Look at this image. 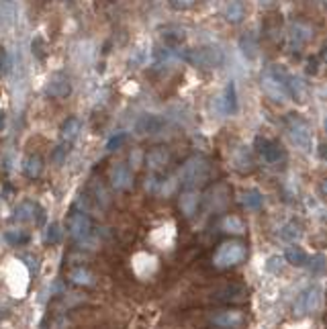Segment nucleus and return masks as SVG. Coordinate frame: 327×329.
Segmentation results:
<instances>
[{
	"mask_svg": "<svg viewBox=\"0 0 327 329\" xmlns=\"http://www.w3.org/2000/svg\"><path fill=\"white\" fill-rule=\"evenodd\" d=\"M209 176H211V166H209V161L205 157H190V159H186V163L178 172L180 184L184 188H197V186L205 184Z\"/></svg>",
	"mask_w": 327,
	"mask_h": 329,
	"instance_id": "1",
	"label": "nucleus"
},
{
	"mask_svg": "<svg viewBox=\"0 0 327 329\" xmlns=\"http://www.w3.org/2000/svg\"><path fill=\"white\" fill-rule=\"evenodd\" d=\"M284 125H286V131L290 135V141L298 149L309 151L311 145H313V133H311V127L307 125V121L296 117V115H286L284 117Z\"/></svg>",
	"mask_w": 327,
	"mask_h": 329,
	"instance_id": "2",
	"label": "nucleus"
},
{
	"mask_svg": "<svg viewBox=\"0 0 327 329\" xmlns=\"http://www.w3.org/2000/svg\"><path fill=\"white\" fill-rule=\"evenodd\" d=\"M68 233L76 243H88L92 239V221L84 211H74L70 213L68 221H66Z\"/></svg>",
	"mask_w": 327,
	"mask_h": 329,
	"instance_id": "3",
	"label": "nucleus"
},
{
	"mask_svg": "<svg viewBox=\"0 0 327 329\" xmlns=\"http://www.w3.org/2000/svg\"><path fill=\"white\" fill-rule=\"evenodd\" d=\"M246 245L241 241H225L221 243V248L215 252V266L219 268H231V266H237L246 260Z\"/></svg>",
	"mask_w": 327,
	"mask_h": 329,
	"instance_id": "4",
	"label": "nucleus"
},
{
	"mask_svg": "<svg viewBox=\"0 0 327 329\" xmlns=\"http://www.w3.org/2000/svg\"><path fill=\"white\" fill-rule=\"evenodd\" d=\"M186 60L197 68H219L225 56L217 45H203V47L190 49L186 53Z\"/></svg>",
	"mask_w": 327,
	"mask_h": 329,
	"instance_id": "5",
	"label": "nucleus"
},
{
	"mask_svg": "<svg viewBox=\"0 0 327 329\" xmlns=\"http://www.w3.org/2000/svg\"><path fill=\"white\" fill-rule=\"evenodd\" d=\"M319 303H321V288L315 286V284H313V286H307L305 290H301V294H298L296 300H294V313H296L298 317L309 315V313L317 311Z\"/></svg>",
	"mask_w": 327,
	"mask_h": 329,
	"instance_id": "6",
	"label": "nucleus"
},
{
	"mask_svg": "<svg viewBox=\"0 0 327 329\" xmlns=\"http://www.w3.org/2000/svg\"><path fill=\"white\" fill-rule=\"evenodd\" d=\"M43 217H45V213L39 207V203H35V201H23L15 209V215H13L15 221H19V223H33V225L43 223Z\"/></svg>",
	"mask_w": 327,
	"mask_h": 329,
	"instance_id": "7",
	"label": "nucleus"
},
{
	"mask_svg": "<svg viewBox=\"0 0 327 329\" xmlns=\"http://www.w3.org/2000/svg\"><path fill=\"white\" fill-rule=\"evenodd\" d=\"M108 180H111V186L115 190H127L133 184V172H131V168L127 166V163L117 161L115 166H111V170H108Z\"/></svg>",
	"mask_w": 327,
	"mask_h": 329,
	"instance_id": "8",
	"label": "nucleus"
},
{
	"mask_svg": "<svg viewBox=\"0 0 327 329\" xmlns=\"http://www.w3.org/2000/svg\"><path fill=\"white\" fill-rule=\"evenodd\" d=\"M45 94L51 96V98H66L72 94V82L66 74L62 72H56L49 76L47 84H45Z\"/></svg>",
	"mask_w": 327,
	"mask_h": 329,
	"instance_id": "9",
	"label": "nucleus"
},
{
	"mask_svg": "<svg viewBox=\"0 0 327 329\" xmlns=\"http://www.w3.org/2000/svg\"><path fill=\"white\" fill-rule=\"evenodd\" d=\"M243 319H246L243 313L237 309H225V311L211 315V323L219 329H237L243 323Z\"/></svg>",
	"mask_w": 327,
	"mask_h": 329,
	"instance_id": "10",
	"label": "nucleus"
},
{
	"mask_svg": "<svg viewBox=\"0 0 327 329\" xmlns=\"http://www.w3.org/2000/svg\"><path fill=\"white\" fill-rule=\"evenodd\" d=\"M164 125H166V121H164L159 115H153V113H145L141 115L137 121H135V133L137 135H155L164 129Z\"/></svg>",
	"mask_w": 327,
	"mask_h": 329,
	"instance_id": "11",
	"label": "nucleus"
},
{
	"mask_svg": "<svg viewBox=\"0 0 327 329\" xmlns=\"http://www.w3.org/2000/svg\"><path fill=\"white\" fill-rule=\"evenodd\" d=\"M256 151L268 163H278L282 159V149L278 147V143H274L266 137H256Z\"/></svg>",
	"mask_w": 327,
	"mask_h": 329,
	"instance_id": "12",
	"label": "nucleus"
},
{
	"mask_svg": "<svg viewBox=\"0 0 327 329\" xmlns=\"http://www.w3.org/2000/svg\"><path fill=\"white\" fill-rule=\"evenodd\" d=\"M262 90L272 98V100H278V102H282L284 98H286V86H284V82H280L276 76H272L270 72L262 78Z\"/></svg>",
	"mask_w": 327,
	"mask_h": 329,
	"instance_id": "13",
	"label": "nucleus"
},
{
	"mask_svg": "<svg viewBox=\"0 0 327 329\" xmlns=\"http://www.w3.org/2000/svg\"><path fill=\"white\" fill-rule=\"evenodd\" d=\"M17 3L15 0H0V27L5 31H11L17 25Z\"/></svg>",
	"mask_w": 327,
	"mask_h": 329,
	"instance_id": "14",
	"label": "nucleus"
},
{
	"mask_svg": "<svg viewBox=\"0 0 327 329\" xmlns=\"http://www.w3.org/2000/svg\"><path fill=\"white\" fill-rule=\"evenodd\" d=\"M159 39H161V43L166 47L176 49V47H180L186 41V33L180 27H166V29L159 31Z\"/></svg>",
	"mask_w": 327,
	"mask_h": 329,
	"instance_id": "15",
	"label": "nucleus"
},
{
	"mask_svg": "<svg viewBox=\"0 0 327 329\" xmlns=\"http://www.w3.org/2000/svg\"><path fill=\"white\" fill-rule=\"evenodd\" d=\"M284 86H286V94H290L294 100L303 102V100L307 98V86H305V82H303L298 76L288 74L286 80H284Z\"/></svg>",
	"mask_w": 327,
	"mask_h": 329,
	"instance_id": "16",
	"label": "nucleus"
},
{
	"mask_svg": "<svg viewBox=\"0 0 327 329\" xmlns=\"http://www.w3.org/2000/svg\"><path fill=\"white\" fill-rule=\"evenodd\" d=\"M311 29L309 27H305V25H301V23H296V25H292L290 27V33H288V45L290 47H301V45H305L309 39H311Z\"/></svg>",
	"mask_w": 327,
	"mask_h": 329,
	"instance_id": "17",
	"label": "nucleus"
},
{
	"mask_svg": "<svg viewBox=\"0 0 327 329\" xmlns=\"http://www.w3.org/2000/svg\"><path fill=\"white\" fill-rule=\"evenodd\" d=\"M239 51L246 60L254 62L258 58V39L252 35V33H243L239 37Z\"/></svg>",
	"mask_w": 327,
	"mask_h": 329,
	"instance_id": "18",
	"label": "nucleus"
},
{
	"mask_svg": "<svg viewBox=\"0 0 327 329\" xmlns=\"http://www.w3.org/2000/svg\"><path fill=\"white\" fill-rule=\"evenodd\" d=\"M41 172H43V159H41V155L33 153V155H27L23 159V174L27 178H37V176H41Z\"/></svg>",
	"mask_w": 327,
	"mask_h": 329,
	"instance_id": "19",
	"label": "nucleus"
},
{
	"mask_svg": "<svg viewBox=\"0 0 327 329\" xmlns=\"http://www.w3.org/2000/svg\"><path fill=\"white\" fill-rule=\"evenodd\" d=\"M80 131H82V121H80L78 117L66 119V121L62 123V129H60L62 139H64V141H70V143L80 135Z\"/></svg>",
	"mask_w": 327,
	"mask_h": 329,
	"instance_id": "20",
	"label": "nucleus"
},
{
	"mask_svg": "<svg viewBox=\"0 0 327 329\" xmlns=\"http://www.w3.org/2000/svg\"><path fill=\"white\" fill-rule=\"evenodd\" d=\"M68 278H70L74 284H80V286H92V284L96 282L94 274H92L88 268H84V266L72 268V270L68 272Z\"/></svg>",
	"mask_w": 327,
	"mask_h": 329,
	"instance_id": "21",
	"label": "nucleus"
},
{
	"mask_svg": "<svg viewBox=\"0 0 327 329\" xmlns=\"http://www.w3.org/2000/svg\"><path fill=\"white\" fill-rule=\"evenodd\" d=\"M223 111H225L227 115H235V113L239 111L235 82H229V84L225 86V94H223Z\"/></svg>",
	"mask_w": 327,
	"mask_h": 329,
	"instance_id": "22",
	"label": "nucleus"
},
{
	"mask_svg": "<svg viewBox=\"0 0 327 329\" xmlns=\"http://www.w3.org/2000/svg\"><path fill=\"white\" fill-rule=\"evenodd\" d=\"M168 163V151L164 147H155L147 153V166L155 172V170H161L164 166Z\"/></svg>",
	"mask_w": 327,
	"mask_h": 329,
	"instance_id": "23",
	"label": "nucleus"
},
{
	"mask_svg": "<svg viewBox=\"0 0 327 329\" xmlns=\"http://www.w3.org/2000/svg\"><path fill=\"white\" fill-rule=\"evenodd\" d=\"M301 225L290 221V223H284L280 229H278V237L284 241V243H294L298 237H301Z\"/></svg>",
	"mask_w": 327,
	"mask_h": 329,
	"instance_id": "24",
	"label": "nucleus"
},
{
	"mask_svg": "<svg viewBox=\"0 0 327 329\" xmlns=\"http://www.w3.org/2000/svg\"><path fill=\"white\" fill-rule=\"evenodd\" d=\"M197 205H199V197H197V193H193L190 188H188L186 193L180 195V209H182V213H184L186 217H193V215L197 213Z\"/></svg>",
	"mask_w": 327,
	"mask_h": 329,
	"instance_id": "25",
	"label": "nucleus"
},
{
	"mask_svg": "<svg viewBox=\"0 0 327 329\" xmlns=\"http://www.w3.org/2000/svg\"><path fill=\"white\" fill-rule=\"evenodd\" d=\"M284 260H286L290 266H296V268H301V266H305V264L309 262L305 250H301L298 245H290V248L284 252Z\"/></svg>",
	"mask_w": 327,
	"mask_h": 329,
	"instance_id": "26",
	"label": "nucleus"
},
{
	"mask_svg": "<svg viewBox=\"0 0 327 329\" xmlns=\"http://www.w3.org/2000/svg\"><path fill=\"white\" fill-rule=\"evenodd\" d=\"M233 163H235V168H237L239 172H250V170L254 168V159H252L250 149H246V147L237 149V153H235V157H233Z\"/></svg>",
	"mask_w": 327,
	"mask_h": 329,
	"instance_id": "27",
	"label": "nucleus"
},
{
	"mask_svg": "<svg viewBox=\"0 0 327 329\" xmlns=\"http://www.w3.org/2000/svg\"><path fill=\"white\" fill-rule=\"evenodd\" d=\"M241 203H243V207H246V209L256 211V209H260V207L264 205V197H262V193H260V190L252 188V190H246V193L241 195Z\"/></svg>",
	"mask_w": 327,
	"mask_h": 329,
	"instance_id": "28",
	"label": "nucleus"
},
{
	"mask_svg": "<svg viewBox=\"0 0 327 329\" xmlns=\"http://www.w3.org/2000/svg\"><path fill=\"white\" fill-rule=\"evenodd\" d=\"M246 11H243V5L239 3V0H231V3L225 7V19L229 23H239L243 19Z\"/></svg>",
	"mask_w": 327,
	"mask_h": 329,
	"instance_id": "29",
	"label": "nucleus"
},
{
	"mask_svg": "<svg viewBox=\"0 0 327 329\" xmlns=\"http://www.w3.org/2000/svg\"><path fill=\"white\" fill-rule=\"evenodd\" d=\"M5 241L9 245H25L29 243V233L25 229H9L5 233Z\"/></svg>",
	"mask_w": 327,
	"mask_h": 329,
	"instance_id": "30",
	"label": "nucleus"
},
{
	"mask_svg": "<svg viewBox=\"0 0 327 329\" xmlns=\"http://www.w3.org/2000/svg\"><path fill=\"white\" fill-rule=\"evenodd\" d=\"M90 197H92L94 203H98L100 207L108 205V193L104 190L102 182H98V180H92V182H90Z\"/></svg>",
	"mask_w": 327,
	"mask_h": 329,
	"instance_id": "31",
	"label": "nucleus"
},
{
	"mask_svg": "<svg viewBox=\"0 0 327 329\" xmlns=\"http://www.w3.org/2000/svg\"><path fill=\"white\" fill-rule=\"evenodd\" d=\"M70 149H72V145H70V141H64V143H60L56 149H53V153H51V159L58 163H64L66 161V157L70 155Z\"/></svg>",
	"mask_w": 327,
	"mask_h": 329,
	"instance_id": "32",
	"label": "nucleus"
},
{
	"mask_svg": "<svg viewBox=\"0 0 327 329\" xmlns=\"http://www.w3.org/2000/svg\"><path fill=\"white\" fill-rule=\"evenodd\" d=\"M325 268H327V262H325L323 256L311 258V262H309V274H311V276H321V274L325 272Z\"/></svg>",
	"mask_w": 327,
	"mask_h": 329,
	"instance_id": "33",
	"label": "nucleus"
},
{
	"mask_svg": "<svg viewBox=\"0 0 327 329\" xmlns=\"http://www.w3.org/2000/svg\"><path fill=\"white\" fill-rule=\"evenodd\" d=\"M60 239H62V227H60V223H49L47 229H45V241L49 245H53Z\"/></svg>",
	"mask_w": 327,
	"mask_h": 329,
	"instance_id": "34",
	"label": "nucleus"
},
{
	"mask_svg": "<svg viewBox=\"0 0 327 329\" xmlns=\"http://www.w3.org/2000/svg\"><path fill=\"white\" fill-rule=\"evenodd\" d=\"M223 227H225V231H231V233H241L246 229L243 227V221L239 217H227L223 221Z\"/></svg>",
	"mask_w": 327,
	"mask_h": 329,
	"instance_id": "35",
	"label": "nucleus"
},
{
	"mask_svg": "<svg viewBox=\"0 0 327 329\" xmlns=\"http://www.w3.org/2000/svg\"><path fill=\"white\" fill-rule=\"evenodd\" d=\"M282 268H284V260H282L280 256H270V258H268V262H266V270H268L270 274H280V272H282Z\"/></svg>",
	"mask_w": 327,
	"mask_h": 329,
	"instance_id": "36",
	"label": "nucleus"
},
{
	"mask_svg": "<svg viewBox=\"0 0 327 329\" xmlns=\"http://www.w3.org/2000/svg\"><path fill=\"white\" fill-rule=\"evenodd\" d=\"M125 139H127V135H125V133H117V135H113V137L106 141V151H117V149L125 143Z\"/></svg>",
	"mask_w": 327,
	"mask_h": 329,
	"instance_id": "37",
	"label": "nucleus"
},
{
	"mask_svg": "<svg viewBox=\"0 0 327 329\" xmlns=\"http://www.w3.org/2000/svg\"><path fill=\"white\" fill-rule=\"evenodd\" d=\"M31 49H33V53H35V58H37V60H43V58H45V43H43V39H41V37H33V41H31Z\"/></svg>",
	"mask_w": 327,
	"mask_h": 329,
	"instance_id": "38",
	"label": "nucleus"
},
{
	"mask_svg": "<svg viewBox=\"0 0 327 329\" xmlns=\"http://www.w3.org/2000/svg\"><path fill=\"white\" fill-rule=\"evenodd\" d=\"M0 72L3 74H9L11 72V56L5 47H0Z\"/></svg>",
	"mask_w": 327,
	"mask_h": 329,
	"instance_id": "39",
	"label": "nucleus"
},
{
	"mask_svg": "<svg viewBox=\"0 0 327 329\" xmlns=\"http://www.w3.org/2000/svg\"><path fill=\"white\" fill-rule=\"evenodd\" d=\"M195 3H197V0H168V5H170L174 11H186V9H190Z\"/></svg>",
	"mask_w": 327,
	"mask_h": 329,
	"instance_id": "40",
	"label": "nucleus"
},
{
	"mask_svg": "<svg viewBox=\"0 0 327 329\" xmlns=\"http://www.w3.org/2000/svg\"><path fill=\"white\" fill-rule=\"evenodd\" d=\"M68 327H70V319L66 315H60L49 323V329H68Z\"/></svg>",
	"mask_w": 327,
	"mask_h": 329,
	"instance_id": "41",
	"label": "nucleus"
},
{
	"mask_svg": "<svg viewBox=\"0 0 327 329\" xmlns=\"http://www.w3.org/2000/svg\"><path fill=\"white\" fill-rule=\"evenodd\" d=\"M317 64H319V62H317V58H311V60H309V64H307V72H309L311 76H315V74L319 72Z\"/></svg>",
	"mask_w": 327,
	"mask_h": 329,
	"instance_id": "42",
	"label": "nucleus"
},
{
	"mask_svg": "<svg viewBox=\"0 0 327 329\" xmlns=\"http://www.w3.org/2000/svg\"><path fill=\"white\" fill-rule=\"evenodd\" d=\"M319 195H321L323 199H327V178L321 180V184H319Z\"/></svg>",
	"mask_w": 327,
	"mask_h": 329,
	"instance_id": "43",
	"label": "nucleus"
},
{
	"mask_svg": "<svg viewBox=\"0 0 327 329\" xmlns=\"http://www.w3.org/2000/svg\"><path fill=\"white\" fill-rule=\"evenodd\" d=\"M7 129V113L0 111V133H3Z\"/></svg>",
	"mask_w": 327,
	"mask_h": 329,
	"instance_id": "44",
	"label": "nucleus"
},
{
	"mask_svg": "<svg viewBox=\"0 0 327 329\" xmlns=\"http://www.w3.org/2000/svg\"><path fill=\"white\" fill-rule=\"evenodd\" d=\"M321 157H327V149H323V151H321Z\"/></svg>",
	"mask_w": 327,
	"mask_h": 329,
	"instance_id": "45",
	"label": "nucleus"
},
{
	"mask_svg": "<svg viewBox=\"0 0 327 329\" xmlns=\"http://www.w3.org/2000/svg\"><path fill=\"white\" fill-rule=\"evenodd\" d=\"M323 129H325V133H327V119L323 121Z\"/></svg>",
	"mask_w": 327,
	"mask_h": 329,
	"instance_id": "46",
	"label": "nucleus"
}]
</instances>
